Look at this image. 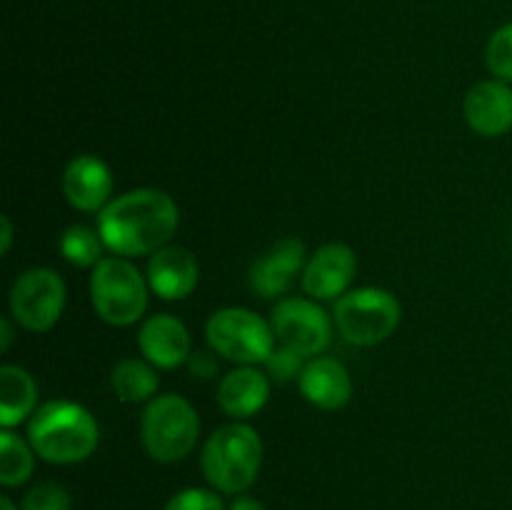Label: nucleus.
<instances>
[{
    "instance_id": "obj_7",
    "label": "nucleus",
    "mask_w": 512,
    "mask_h": 510,
    "mask_svg": "<svg viewBox=\"0 0 512 510\" xmlns=\"http://www.w3.org/2000/svg\"><path fill=\"white\" fill-rule=\"evenodd\" d=\"M205 340L210 350L235 365H265L278 348L270 320L250 308H220L205 323Z\"/></svg>"
},
{
    "instance_id": "obj_21",
    "label": "nucleus",
    "mask_w": 512,
    "mask_h": 510,
    "mask_svg": "<svg viewBox=\"0 0 512 510\" xmlns=\"http://www.w3.org/2000/svg\"><path fill=\"white\" fill-rule=\"evenodd\" d=\"M60 255L75 268H95L105 258V243L98 230L88 225H70L58 240Z\"/></svg>"
},
{
    "instance_id": "obj_27",
    "label": "nucleus",
    "mask_w": 512,
    "mask_h": 510,
    "mask_svg": "<svg viewBox=\"0 0 512 510\" xmlns=\"http://www.w3.org/2000/svg\"><path fill=\"white\" fill-rule=\"evenodd\" d=\"M228 510H268V508L263 505V500L253 498V495H248V493H240V495H235L233 503L228 505Z\"/></svg>"
},
{
    "instance_id": "obj_13",
    "label": "nucleus",
    "mask_w": 512,
    "mask_h": 510,
    "mask_svg": "<svg viewBox=\"0 0 512 510\" xmlns=\"http://www.w3.org/2000/svg\"><path fill=\"white\" fill-rule=\"evenodd\" d=\"M138 348L148 363L160 370H175L193 353L188 325L170 313H155L140 323Z\"/></svg>"
},
{
    "instance_id": "obj_17",
    "label": "nucleus",
    "mask_w": 512,
    "mask_h": 510,
    "mask_svg": "<svg viewBox=\"0 0 512 510\" xmlns=\"http://www.w3.org/2000/svg\"><path fill=\"white\" fill-rule=\"evenodd\" d=\"M270 400V375L255 365H238L218 383V405L228 418L248 420Z\"/></svg>"
},
{
    "instance_id": "obj_26",
    "label": "nucleus",
    "mask_w": 512,
    "mask_h": 510,
    "mask_svg": "<svg viewBox=\"0 0 512 510\" xmlns=\"http://www.w3.org/2000/svg\"><path fill=\"white\" fill-rule=\"evenodd\" d=\"M188 370L193 378H213L218 373V353L215 350H193L188 358Z\"/></svg>"
},
{
    "instance_id": "obj_11",
    "label": "nucleus",
    "mask_w": 512,
    "mask_h": 510,
    "mask_svg": "<svg viewBox=\"0 0 512 510\" xmlns=\"http://www.w3.org/2000/svg\"><path fill=\"white\" fill-rule=\"evenodd\" d=\"M305 263V245L303 240H298L295 235H285V238L275 240L263 255L255 258V263L250 265V288L253 293H258L260 298H280L285 290L293 285L295 275L303 273Z\"/></svg>"
},
{
    "instance_id": "obj_25",
    "label": "nucleus",
    "mask_w": 512,
    "mask_h": 510,
    "mask_svg": "<svg viewBox=\"0 0 512 510\" xmlns=\"http://www.w3.org/2000/svg\"><path fill=\"white\" fill-rule=\"evenodd\" d=\"M305 355H300L298 350L285 348L278 343V348L273 350L268 360H265V373L275 380V383H290V380H298L300 373L305 368Z\"/></svg>"
},
{
    "instance_id": "obj_4",
    "label": "nucleus",
    "mask_w": 512,
    "mask_h": 510,
    "mask_svg": "<svg viewBox=\"0 0 512 510\" xmlns=\"http://www.w3.org/2000/svg\"><path fill=\"white\" fill-rule=\"evenodd\" d=\"M148 278L120 255H105L90 273V303L95 315L113 328L140 323L148 310Z\"/></svg>"
},
{
    "instance_id": "obj_14",
    "label": "nucleus",
    "mask_w": 512,
    "mask_h": 510,
    "mask_svg": "<svg viewBox=\"0 0 512 510\" xmlns=\"http://www.w3.org/2000/svg\"><path fill=\"white\" fill-rule=\"evenodd\" d=\"M463 115L470 130L483 138H500L512 130V88L505 80H480L465 93Z\"/></svg>"
},
{
    "instance_id": "obj_23",
    "label": "nucleus",
    "mask_w": 512,
    "mask_h": 510,
    "mask_svg": "<svg viewBox=\"0 0 512 510\" xmlns=\"http://www.w3.org/2000/svg\"><path fill=\"white\" fill-rule=\"evenodd\" d=\"M73 508V500L70 493L55 480H43V483H35L28 493L23 495V503L20 510H70Z\"/></svg>"
},
{
    "instance_id": "obj_30",
    "label": "nucleus",
    "mask_w": 512,
    "mask_h": 510,
    "mask_svg": "<svg viewBox=\"0 0 512 510\" xmlns=\"http://www.w3.org/2000/svg\"><path fill=\"white\" fill-rule=\"evenodd\" d=\"M0 510H20V508L8 498V495H3V498H0Z\"/></svg>"
},
{
    "instance_id": "obj_1",
    "label": "nucleus",
    "mask_w": 512,
    "mask_h": 510,
    "mask_svg": "<svg viewBox=\"0 0 512 510\" xmlns=\"http://www.w3.org/2000/svg\"><path fill=\"white\" fill-rule=\"evenodd\" d=\"M180 210L160 188H135L110 200L98 213V233L108 253L120 258L153 255L178 233Z\"/></svg>"
},
{
    "instance_id": "obj_8",
    "label": "nucleus",
    "mask_w": 512,
    "mask_h": 510,
    "mask_svg": "<svg viewBox=\"0 0 512 510\" xmlns=\"http://www.w3.org/2000/svg\"><path fill=\"white\" fill-rule=\"evenodd\" d=\"M68 288L53 268H30L15 278L8 295L10 318L28 333H48L65 310Z\"/></svg>"
},
{
    "instance_id": "obj_10",
    "label": "nucleus",
    "mask_w": 512,
    "mask_h": 510,
    "mask_svg": "<svg viewBox=\"0 0 512 510\" xmlns=\"http://www.w3.org/2000/svg\"><path fill=\"white\" fill-rule=\"evenodd\" d=\"M358 270V255L348 243H325L315 250L300 273L303 293L313 300H338L348 293Z\"/></svg>"
},
{
    "instance_id": "obj_29",
    "label": "nucleus",
    "mask_w": 512,
    "mask_h": 510,
    "mask_svg": "<svg viewBox=\"0 0 512 510\" xmlns=\"http://www.w3.org/2000/svg\"><path fill=\"white\" fill-rule=\"evenodd\" d=\"M13 343V323L10 318L0 320V350H8Z\"/></svg>"
},
{
    "instance_id": "obj_5",
    "label": "nucleus",
    "mask_w": 512,
    "mask_h": 510,
    "mask_svg": "<svg viewBox=\"0 0 512 510\" xmlns=\"http://www.w3.org/2000/svg\"><path fill=\"white\" fill-rule=\"evenodd\" d=\"M200 438V418L193 403L178 393L155 395L140 418V443L155 463L188 458Z\"/></svg>"
},
{
    "instance_id": "obj_20",
    "label": "nucleus",
    "mask_w": 512,
    "mask_h": 510,
    "mask_svg": "<svg viewBox=\"0 0 512 510\" xmlns=\"http://www.w3.org/2000/svg\"><path fill=\"white\" fill-rule=\"evenodd\" d=\"M35 468V450L30 440L15 430H0V483L3 488H20L30 480Z\"/></svg>"
},
{
    "instance_id": "obj_3",
    "label": "nucleus",
    "mask_w": 512,
    "mask_h": 510,
    "mask_svg": "<svg viewBox=\"0 0 512 510\" xmlns=\"http://www.w3.org/2000/svg\"><path fill=\"white\" fill-rule=\"evenodd\" d=\"M263 465V440L245 420L220 425L208 435L200 453V470L210 488L223 495L248 493Z\"/></svg>"
},
{
    "instance_id": "obj_16",
    "label": "nucleus",
    "mask_w": 512,
    "mask_h": 510,
    "mask_svg": "<svg viewBox=\"0 0 512 510\" xmlns=\"http://www.w3.org/2000/svg\"><path fill=\"white\" fill-rule=\"evenodd\" d=\"M298 388L310 405L325 410V413L345 408L353 398V378H350L348 368L328 355L308 358L298 378Z\"/></svg>"
},
{
    "instance_id": "obj_18",
    "label": "nucleus",
    "mask_w": 512,
    "mask_h": 510,
    "mask_svg": "<svg viewBox=\"0 0 512 510\" xmlns=\"http://www.w3.org/2000/svg\"><path fill=\"white\" fill-rule=\"evenodd\" d=\"M38 410V385L20 365L0 368V428L13 430Z\"/></svg>"
},
{
    "instance_id": "obj_22",
    "label": "nucleus",
    "mask_w": 512,
    "mask_h": 510,
    "mask_svg": "<svg viewBox=\"0 0 512 510\" xmlns=\"http://www.w3.org/2000/svg\"><path fill=\"white\" fill-rule=\"evenodd\" d=\"M485 60H488V68L495 78L512 83V23L503 25L490 35Z\"/></svg>"
},
{
    "instance_id": "obj_12",
    "label": "nucleus",
    "mask_w": 512,
    "mask_h": 510,
    "mask_svg": "<svg viewBox=\"0 0 512 510\" xmlns=\"http://www.w3.org/2000/svg\"><path fill=\"white\" fill-rule=\"evenodd\" d=\"M65 200L80 213H100L113 200V173L98 155H75L60 178Z\"/></svg>"
},
{
    "instance_id": "obj_24",
    "label": "nucleus",
    "mask_w": 512,
    "mask_h": 510,
    "mask_svg": "<svg viewBox=\"0 0 512 510\" xmlns=\"http://www.w3.org/2000/svg\"><path fill=\"white\" fill-rule=\"evenodd\" d=\"M220 495L215 488H183L170 495L163 510H228Z\"/></svg>"
},
{
    "instance_id": "obj_19",
    "label": "nucleus",
    "mask_w": 512,
    "mask_h": 510,
    "mask_svg": "<svg viewBox=\"0 0 512 510\" xmlns=\"http://www.w3.org/2000/svg\"><path fill=\"white\" fill-rule=\"evenodd\" d=\"M110 385L123 403H150L160 385L158 368L145 358H123L110 370Z\"/></svg>"
},
{
    "instance_id": "obj_6",
    "label": "nucleus",
    "mask_w": 512,
    "mask_h": 510,
    "mask_svg": "<svg viewBox=\"0 0 512 510\" xmlns=\"http://www.w3.org/2000/svg\"><path fill=\"white\" fill-rule=\"evenodd\" d=\"M403 308L390 290L365 288L348 290L333 305V323L348 343L358 348H373L385 343L398 330Z\"/></svg>"
},
{
    "instance_id": "obj_28",
    "label": "nucleus",
    "mask_w": 512,
    "mask_h": 510,
    "mask_svg": "<svg viewBox=\"0 0 512 510\" xmlns=\"http://www.w3.org/2000/svg\"><path fill=\"white\" fill-rule=\"evenodd\" d=\"M0 228H3V233H0V253L8 255L10 248H13V220H10V215L0 218Z\"/></svg>"
},
{
    "instance_id": "obj_9",
    "label": "nucleus",
    "mask_w": 512,
    "mask_h": 510,
    "mask_svg": "<svg viewBox=\"0 0 512 510\" xmlns=\"http://www.w3.org/2000/svg\"><path fill=\"white\" fill-rule=\"evenodd\" d=\"M270 325L280 345L298 350L305 358L323 355L333 340V320L313 298H280L270 313Z\"/></svg>"
},
{
    "instance_id": "obj_15",
    "label": "nucleus",
    "mask_w": 512,
    "mask_h": 510,
    "mask_svg": "<svg viewBox=\"0 0 512 510\" xmlns=\"http://www.w3.org/2000/svg\"><path fill=\"white\" fill-rule=\"evenodd\" d=\"M148 278L150 290L163 300H185L193 295L200 280V265L193 250L183 245H165L158 253L150 255L148 260Z\"/></svg>"
},
{
    "instance_id": "obj_2",
    "label": "nucleus",
    "mask_w": 512,
    "mask_h": 510,
    "mask_svg": "<svg viewBox=\"0 0 512 510\" xmlns=\"http://www.w3.org/2000/svg\"><path fill=\"white\" fill-rule=\"evenodd\" d=\"M28 440L35 455L53 465L88 460L100 443L95 415L75 400H48L28 420Z\"/></svg>"
}]
</instances>
